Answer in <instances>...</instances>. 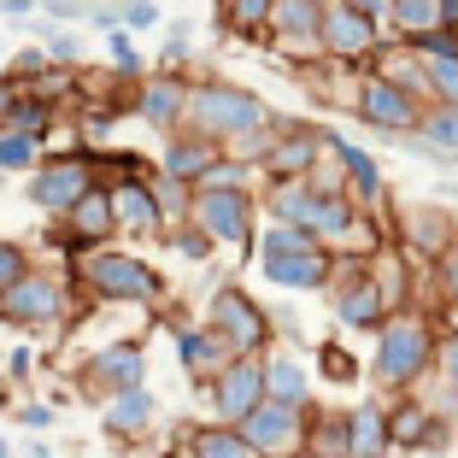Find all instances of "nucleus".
Masks as SVG:
<instances>
[{
    "label": "nucleus",
    "instance_id": "f257e3e1",
    "mask_svg": "<svg viewBox=\"0 0 458 458\" xmlns=\"http://www.w3.org/2000/svg\"><path fill=\"white\" fill-rule=\"evenodd\" d=\"M435 352H441V335L423 311H394L388 324L377 329V352H370V382L382 394H418L423 377H435Z\"/></svg>",
    "mask_w": 458,
    "mask_h": 458
},
{
    "label": "nucleus",
    "instance_id": "f03ea898",
    "mask_svg": "<svg viewBox=\"0 0 458 458\" xmlns=\"http://www.w3.org/2000/svg\"><path fill=\"white\" fill-rule=\"evenodd\" d=\"M276 123V112L265 106V95H253V89H242V82H224V77H194V95H189V123L182 130L206 135V141H217V148H235V141H247L253 130H270Z\"/></svg>",
    "mask_w": 458,
    "mask_h": 458
},
{
    "label": "nucleus",
    "instance_id": "7ed1b4c3",
    "mask_svg": "<svg viewBox=\"0 0 458 458\" xmlns=\"http://www.w3.org/2000/svg\"><path fill=\"white\" fill-rule=\"evenodd\" d=\"M259 270H265V283L288 288V294H318L335 276V253L300 224H265L259 229Z\"/></svg>",
    "mask_w": 458,
    "mask_h": 458
},
{
    "label": "nucleus",
    "instance_id": "20e7f679",
    "mask_svg": "<svg viewBox=\"0 0 458 458\" xmlns=\"http://www.w3.org/2000/svg\"><path fill=\"white\" fill-rule=\"evenodd\" d=\"M200 318L229 341V352H235V359H259V352H270V341H276V311H265L242 283L212 288V300H206Z\"/></svg>",
    "mask_w": 458,
    "mask_h": 458
},
{
    "label": "nucleus",
    "instance_id": "39448f33",
    "mask_svg": "<svg viewBox=\"0 0 458 458\" xmlns=\"http://www.w3.org/2000/svg\"><path fill=\"white\" fill-rule=\"evenodd\" d=\"M71 276H77L95 300H165V276H159V270L141 265L135 253H118V247L82 253Z\"/></svg>",
    "mask_w": 458,
    "mask_h": 458
},
{
    "label": "nucleus",
    "instance_id": "423d86ee",
    "mask_svg": "<svg viewBox=\"0 0 458 458\" xmlns=\"http://www.w3.org/2000/svg\"><path fill=\"white\" fill-rule=\"evenodd\" d=\"M329 311H335L341 329H382L394 318L388 294H382L377 270H370V259H341L335 253V276H329Z\"/></svg>",
    "mask_w": 458,
    "mask_h": 458
},
{
    "label": "nucleus",
    "instance_id": "0eeeda50",
    "mask_svg": "<svg viewBox=\"0 0 458 458\" xmlns=\"http://www.w3.org/2000/svg\"><path fill=\"white\" fill-rule=\"evenodd\" d=\"M189 224H200L217 247H259V194L253 189H194Z\"/></svg>",
    "mask_w": 458,
    "mask_h": 458
},
{
    "label": "nucleus",
    "instance_id": "6e6552de",
    "mask_svg": "<svg viewBox=\"0 0 458 458\" xmlns=\"http://www.w3.org/2000/svg\"><path fill=\"white\" fill-rule=\"evenodd\" d=\"M352 112H359V123H370L377 135H394V141H405V135H418L423 112H429V100L405 95L394 77H382V71H364L359 82H352Z\"/></svg>",
    "mask_w": 458,
    "mask_h": 458
},
{
    "label": "nucleus",
    "instance_id": "1a4fd4ad",
    "mask_svg": "<svg viewBox=\"0 0 458 458\" xmlns=\"http://www.w3.org/2000/svg\"><path fill=\"white\" fill-rule=\"evenodd\" d=\"M71 318V283L54 270H24L6 294H0V324L6 329H47Z\"/></svg>",
    "mask_w": 458,
    "mask_h": 458
},
{
    "label": "nucleus",
    "instance_id": "9d476101",
    "mask_svg": "<svg viewBox=\"0 0 458 458\" xmlns=\"http://www.w3.org/2000/svg\"><path fill=\"white\" fill-rule=\"evenodd\" d=\"M324 159H329V130H318L306 118H276V141H270L259 176L265 182H300V176H311Z\"/></svg>",
    "mask_w": 458,
    "mask_h": 458
},
{
    "label": "nucleus",
    "instance_id": "9b49d317",
    "mask_svg": "<svg viewBox=\"0 0 458 458\" xmlns=\"http://www.w3.org/2000/svg\"><path fill=\"white\" fill-rule=\"evenodd\" d=\"M100 182L95 159L89 153H59V159H41L36 171H30V206L47 217H65L71 206L82 200V194Z\"/></svg>",
    "mask_w": 458,
    "mask_h": 458
},
{
    "label": "nucleus",
    "instance_id": "f8f14e48",
    "mask_svg": "<svg viewBox=\"0 0 458 458\" xmlns=\"http://www.w3.org/2000/svg\"><path fill=\"white\" fill-rule=\"evenodd\" d=\"M382 47H388L382 18H370L364 6H352V0H329L324 6V59H335V65H364V59H377Z\"/></svg>",
    "mask_w": 458,
    "mask_h": 458
},
{
    "label": "nucleus",
    "instance_id": "ddd939ff",
    "mask_svg": "<svg viewBox=\"0 0 458 458\" xmlns=\"http://www.w3.org/2000/svg\"><path fill=\"white\" fill-rule=\"evenodd\" d=\"M235 429L253 441L259 458H300L311 446V405H283V400H265L247 423Z\"/></svg>",
    "mask_w": 458,
    "mask_h": 458
},
{
    "label": "nucleus",
    "instance_id": "4468645a",
    "mask_svg": "<svg viewBox=\"0 0 458 458\" xmlns=\"http://www.w3.org/2000/svg\"><path fill=\"white\" fill-rule=\"evenodd\" d=\"M189 95H194V77H176V71H148V77L135 82V95H130V112L141 123H153V130L176 135L182 123H189Z\"/></svg>",
    "mask_w": 458,
    "mask_h": 458
},
{
    "label": "nucleus",
    "instance_id": "2eb2a0df",
    "mask_svg": "<svg viewBox=\"0 0 458 458\" xmlns=\"http://www.w3.org/2000/svg\"><path fill=\"white\" fill-rule=\"evenodd\" d=\"M206 394H212L217 423H247L259 405H265V352H259V359H229L224 370L206 382Z\"/></svg>",
    "mask_w": 458,
    "mask_h": 458
},
{
    "label": "nucleus",
    "instance_id": "dca6fc26",
    "mask_svg": "<svg viewBox=\"0 0 458 458\" xmlns=\"http://www.w3.org/2000/svg\"><path fill=\"white\" fill-rule=\"evenodd\" d=\"M82 382H89L95 400H106V394H118V388H148V347H141V341H106V347L89 359Z\"/></svg>",
    "mask_w": 458,
    "mask_h": 458
},
{
    "label": "nucleus",
    "instance_id": "f3484780",
    "mask_svg": "<svg viewBox=\"0 0 458 458\" xmlns=\"http://www.w3.org/2000/svg\"><path fill=\"white\" fill-rule=\"evenodd\" d=\"M400 247H405V253H418V259H429V265L441 253H453V247H458L453 212H446V206H429V200L400 206Z\"/></svg>",
    "mask_w": 458,
    "mask_h": 458
},
{
    "label": "nucleus",
    "instance_id": "a211bd4d",
    "mask_svg": "<svg viewBox=\"0 0 458 458\" xmlns=\"http://www.w3.org/2000/svg\"><path fill=\"white\" fill-rule=\"evenodd\" d=\"M270 41L294 59H324V6H311V0H276Z\"/></svg>",
    "mask_w": 458,
    "mask_h": 458
},
{
    "label": "nucleus",
    "instance_id": "6ab92c4d",
    "mask_svg": "<svg viewBox=\"0 0 458 458\" xmlns=\"http://www.w3.org/2000/svg\"><path fill=\"white\" fill-rule=\"evenodd\" d=\"M95 411H100V429H106L112 441H148L153 423H159L153 388H118V394H106V400H95Z\"/></svg>",
    "mask_w": 458,
    "mask_h": 458
},
{
    "label": "nucleus",
    "instance_id": "aec40b11",
    "mask_svg": "<svg viewBox=\"0 0 458 458\" xmlns=\"http://www.w3.org/2000/svg\"><path fill=\"white\" fill-rule=\"evenodd\" d=\"M112 212H118L123 235H159V229H171L159 194H153V176H112Z\"/></svg>",
    "mask_w": 458,
    "mask_h": 458
},
{
    "label": "nucleus",
    "instance_id": "412c9836",
    "mask_svg": "<svg viewBox=\"0 0 458 458\" xmlns=\"http://www.w3.org/2000/svg\"><path fill=\"white\" fill-rule=\"evenodd\" d=\"M65 235H71V247H77V259H82V253H95V247H106L112 235H118L112 182H95V189H89L77 206H71V212H65Z\"/></svg>",
    "mask_w": 458,
    "mask_h": 458
},
{
    "label": "nucleus",
    "instance_id": "4be33fe9",
    "mask_svg": "<svg viewBox=\"0 0 458 458\" xmlns=\"http://www.w3.org/2000/svg\"><path fill=\"white\" fill-rule=\"evenodd\" d=\"M329 159L341 165V182H347V194L364 206V212H377L382 200H388V182H382V165L370 159V153L359 148V141H347V135L329 130Z\"/></svg>",
    "mask_w": 458,
    "mask_h": 458
},
{
    "label": "nucleus",
    "instance_id": "5701e85b",
    "mask_svg": "<svg viewBox=\"0 0 458 458\" xmlns=\"http://www.w3.org/2000/svg\"><path fill=\"white\" fill-rule=\"evenodd\" d=\"M217 159H224L217 141H206V135H194V130H176V135H165V148H159V176H176V182L200 189Z\"/></svg>",
    "mask_w": 458,
    "mask_h": 458
},
{
    "label": "nucleus",
    "instance_id": "b1692460",
    "mask_svg": "<svg viewBox=\"0 0 458 458\" xmlns=\"http://www.w3.org/2000/svg\"><path fill=\"white\" fill-rule=\"evenodd\" d=\"M229 359H235V352H229V341L217 335L206 318H200V324H176V364H182L194 382H212Z\"/></svg>",
    "mask_w": 458,
    "mask_h": 458
},
{
    "label": "nucleus",
    "instance_id": "393cba45",
    "mask_svg": "<svg viewBox=\"0 0 458 458\" xmlns=\"http://www.w3.org/2000/svg\"><path fill=\"white\" fill-rule=\"evenodd\" d=\"M265 400L311 405V370H306L300 352H288V347H270L265 352Z\"/></svg>",
    "mask_w": 458,
    "mask_h": 458
},
{
    "label": "nucleus",
    "instance_id": "a878e982",
    "mask_svg": "<svg viewBox=\"0 0 458 458\" xmlns=\"http://www.w3.org/2000/svg\"><path fill=\"white\" fill-rule=\"evenodd\" d=\"M405 148L423 153V159L458 165V106H429L418 123V135H405Z\"/></svg>",
    "mask_w": 458,
    "mask_h": 458
},
{
    "label": "nucleus",
    "instance_id": "bb28decb",
    "mask_svg": "<svg viewBox=\"0 0 458 458\" xmlns=\"http://www.w3.org/2000/svg\"><path fill=\"white\" fill-rule=\"evenodd\" d=\"M347 441H352V458H388L394 453V435H388V405L364 400L347 411Z\"/></svg>",
    "mask_w": 458,
    "mask_h": 458
},
{
    "label": "nucleus",
    "instance_id": "cd10ccee",
    "mask_svg": "<svg viewBox=\"0 0 458 458\" xmlns=\"http://www.w3.org/2000/svg\"><path fill=\"white\" fill-rule=\"evenodd\" d=\"M182 458H259V453L235 423H200L182 435Z\"/></svg>",
    "mask_w": 458,
    "mask_h": 458
},
{
    "label": "nucleus",
    "instance_id": "c85d7f7f",
    "mask_svg": "<svg viewBox=\"0 0 458 458\" xmlns=\"http://www.w3.org/2000/svg\"><path fill=\"white\" fill-rule=\"evenodd\" d=\"M270 18H276V0H217V30L235 41L270 36Z\"/></svg>",
    "mask_w": 458,
    "mask_h": 458
},
{
    "label": "nucleus",
    "instance_id": "c756f323",
    "mask_svg": "<svg viewBox=\"0 0 458 458\" xmlns=\"http://www.w3.org/2000/svg\"><path fill=\"white\" fill-rule=\"evenodd\" d=\"M54 123H59V106L24 89V95L13 100V112H6V123H0V130H18V135H30V141H47V135H54Z\"/></svg>",
    "mask_w": 458,
    "mask_h": 458
},
{
    "label": "nucleus",
    "instance_id": "7c9ffc66",
    "mask_svg": "<svg viewBox=\"0 0 458 458\" xmlns=\"http://www.w3.org/2000/svg\"><path fill=\"white\" fill-rule=\"evenodd\" d=\"M311 458H352L347 441V411H311Z\"/></svg>",
    "mask_w": 458,
    "mask_h": 458
},
{
    "label": "nucleus",
    "instance_id": "2f4dec72",
    "mask_svg": "<svg viewBox=\"0 0 458 458\" xmlns=\"http://www.w3.org/2000/svg\"><path fill=\"white\" fill-rule=\"evenodd\" d=\"M36 165H41V141H30L18 130H0V176H30Z\"/></svg>",
    "mask_w": 458,
    "mask_h": 458
},
{
    "label": "nucleus",
    "instance_id": "473e14b6",
    "mask_svg": "<svg viewBox=\"0 0 458 458\" xmlns=\"http://www.w3.org/2000/svg\"><path fill=\"white\" fill-rule=\"evenodd\" d=\"M106 59H112V71H118V77H148V65H141V54H135V41H130V30H106Z\"/></svg>",
    "mask_w": 458,
    "mask_h": 458
},
{
    "label": "nucleus",
    "instance_id": "72a5a7b5",
    "mask_svg": "<svg viewBox=\"0 0 458 458\" xmlns=\"http://www.w3.org/2000/svg\"><path fill=\"white\" fill-rule=\"evenodd\" d=\"M153 194H159V206H165V217H171V229H176V224H189V206H194V189H189V182H176V176H153Z\"/></svg>",
    "mask_w": 458,
    "mask_h": 458
},
{
    "label": "nucleus",
    "instance_id": "f704fd0d",
    "mask_svg": "<svg viewBox=\"0 0 458 458\" xmlns=\"http://www.w3.org/2000/svg\"><path fill=\"white\" fill-rule=\"evenodd\" d=\"M423 65H429V100L458 106V59H423Z\"/></svg>",
    "mask_w": 458,
    "mask_h": 458
},
{
    "label": "nucleus",
    "instance_id": "c9c22d12",
    "mask_svg": "<svg viewBox=\"0 0 458 458\" xmlns=\"http://www.w3.org/2000/svg\"><path fill=\"white\" fill-rule=\"evenodd\" d=\"M435 382H441L446 405H458V335H441V352H435Z\"/></svg>",
    "mask_w": 458,
    "mask_h": 458
},
{
    "label": "nucleus",
    "instance_id": "e433bc0d",
    "mask_svg": "<svg viewBox=\"0 0 458 458\" xmlns=\"http://www.w3.org/2000/svg\"><path fill=\"white\" fill-rule=\"evenodd\" d=\"M318 364H324L329 382H359V359H352L341 341H324V347H318Z\"/></svg>",
    "mask_w": 458,
    "mask_h": 458
},
{
    "label": "nucleus",
    "instance_id": "4c0bfd02",
    "mask_svg": "<svg viewBox=\"0 0 458 458\" xmlns=\"http://www.w3.org/2000/svg\"><path fill=\"white\" fill-rule=\"evenodd\" d=\"M24 270H36L30 265V253H24V242H13V235H0V294L24 276Z\"/></svg>",
    "mask_w": 458,
    "mask_h": 458
},
{
    "label": "nucleus",
    "instance_id": "58836bf2",
    "mask_svg": "<svg viewBox=\"0 0 458 458\" xmlns=\"http://www.w3.org/2000/svg\"><path fill=\"white\" fill-rule=\"evenodd\" d=\"M41 47H47V59H54V65H77V59H82V41L71 36L65 24H54V30H41Z\"/></svg>",
    "mask_w": 458,
    "mask_h": 458
},
{
    "label": "nucleus",
    "instance_id": "ea45409f",
    "mask_svg": "<svg viewBox=\"0 0 458 458\" xmlns=\"http://www.w3.org/2000/svg\"><path fill=\"white\" fill-rule=\"evenodd\" d=\"M171 247H176V253H182V259H212V235H206V229L200 224H176L171 229Z\"/></svg>",
    "mask_w": 458,
    "mask_h": 458
},
{
    "label": "nucleus",
    "instance_id": "a19ab883",
    "mask_svg": "<svg viewBox=\"0 0 458 458\" xmlns=\"http://www.w3.org/2000/svg\"><path fill=\"white\" fill-rule=\"evenodd\" d=\"M429 283H435V294H441L446 306H458V247H453V253H441V259H435Z\"/></svg>",
    "mask_w": 458,
    "mask_h": 458
},
{
    "label": "nucleus",
    "instance_id": "79ce46f5",
    "mask_svg": "<svg viewBox=\"0 0 458 458\" xmlns=\"http://www.w3.org/2000/svg\"><path fill=\"white\" fill-rule=\"evenodd\" d=\"M123 6V30H153L159 24V0H118Z\"/></svg>",
    "mask_w": 458,
    "mask_h": 458
},
{
    "label": "nucleus",
    "instance_id": "37998d69",
    "mask_svg": "<svg viewBox=\"0 0 458 458\" xmlns=\"http://www.w3.org/2000/svg\"><path fill=\"white\" fill-rule=\"evenodd\" d=\"M18 423H24V429H54V411H47V405H18Z\"/></svg>",
    "mask_w": 458,
    "mask_h": 458
},
{
    "label": "nucleus",
    "instance_id": "c03bdc74",
    "mask_svg": "<svg viewBox=\"0 0 458 458\" xmlns=\"http://www.w3.org/2000/svg\"><path fill=\"white\" fill-rule=\"evenodd\" d=\"M24 95V82H13L6 71H0V123H6V112H13V100Z\"/></svg>",
    "mask_w": 458,
    "mask_h": 458
},
{
    "label": "nucleus",
    "instance_id": "a18cd8bd",
    "mask_svg": "<svg viewBox=\"0 0 458 458\" xmlns=\"http://www.w3.org/2000/svg\"><path fill=\"white\" fill-rule=\"evenodd\" d=\"M6 377H13V382L30 377V347H13V352H6Z\"/></svg>",
    "mask_w": 458,
    "mask_h": 458
},
{
    "label": "nucleus",
    "instance_id": "49530a36",
    "mask_svg": "<svg viewBox=\"0 0 458 458\" xmlns=\"http://www.w3.org/2000/svg\"><path fill=\"white\" fill-rule=\"evenodd\" d=\"M41 0H0V18H24V13H36Z\"/></svg>",
    "mask_w": 458,
    "mask_h": 458
},
{
    "label": "nucleus",
    "instance_id": "de8ad7c7",
    "mask_svg": "<svg viewBox=\"0 0 458 458\" xmlns=\"http://www.w3.org/2000/svg\"><path fill=\"white\" fill-rule=\"evenodd\" d=\"M441 24H446V30H458V0H441Z\"/></svg>",
    "mask_w": 458,
    "mask_h": 458
},
{
    "label": "nucleus",
    "instance_id": "09e8293b",
    "mask_svg": "<svg viewBox=\"0 0 458 458\" xmlns=\"http://www.w3.org/2000/svg\"><path fill=\"white\" fill-rule=\"evenodd\" d=\"M0 458H13V446H6V441H0Z\"/></svg>",
    "mask_w": 458,
    "mask_h": 458
},
{
    "label": "nucleus",
    "instance_id": "8fccbe9b",
    "mask_svg": "<svg viewBox=\"0 0 458 458\" xmlns=\"http://www.w3.org/2000/svg\"><path fill=\"white\" fill-rule=\"evenodd\" d=\"M311 6H329V0H311Z\"/></svg>",
    "mask_w": 458,
    "mask_h": 458
}]
</instances>
